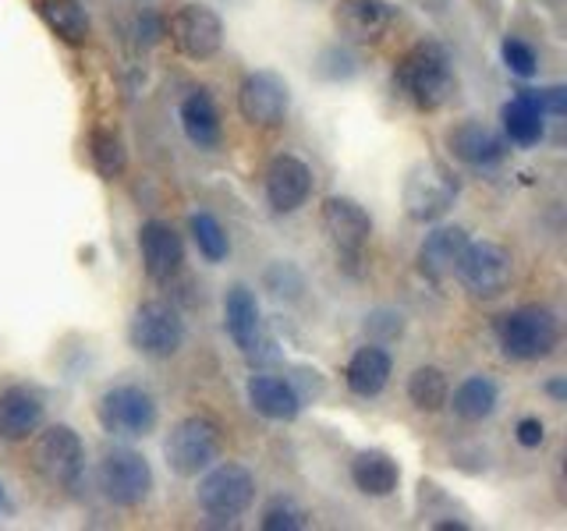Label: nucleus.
Masks as SVG:
<instances>
[{
    "label": "nucleus",
    "instance_id": "nucleus-1",
    "mask_svg": "<svg viewBox=\"0 0 567 531\" xmlns=\"http://www.w3.org/2000/svg\"><path fill=\"white\" fill-rule=\"evenodd\" d=\"M394 79L419 111H440L457 88L451 58L440 43H415L401 58Z\"/></svg>",
    "mask_w": 567,
    "mask_h": 531
},
{
    "label": "nucleus",
    "instance_id": "nucleus-2",
    "mask_svg": "<svg viewBox=\"0 0 567 531\" xmlns=\"http://www.w3.org/2000/svg\"><path fill=\"white\" fill-rule=\"evenodd\" d=\"M493 330H496V341H501L507 358H518V362L549 358L554 347L560 344L557 315L539 305H525V309H514V312L501 315Z\"/></svg>",
    "mask_w": 567,
    "mask_h": 531
},
{
    "label": "nucleus",
    "instance_id": "nucleus-3",
    "mask_svg": "<svg viewBox=\"0 0 567 531\" xmlns=\"http://www.w3.org/2000/svg\"><path fill=\"white\" fill-rule=\"evenodd\" d=\"M220 447H224L220 425L206 415H192L171 429V436L164 442V457H167V468L174 475L195 478L220 457Z\"/></svg>",
    "mask_w": 567,
    "mask_h": 531
},
{
    "label": "nucleus",
    "instance_id": "nucleus-4",
    "mask_svg": "<svg viewBox=\"0 0 567 531\" xmlns=\"http://www.w3.org/2000/svg\"><path fill=\"white\" fill-rule=\"evenodd\" d=\"M96 418L103 425V433H111L117 439H138L156 429L159 412L150 389L124 383L103 389V397L96 400Z\"/></svg>",
    "mask_w": 567,
    "mask_h": 531
},
{
    "label": "nucleus",
    "instance_id": "nucleus-5",
    "mask_svg": "<svg viewBox=\"0 0 567 531\" xmlns=\"http://www.w3.org/2000/svg\"><path fill=\"white\" fill-rule=\"evenodd\" d=\"M454 277L472 298H496L511 288L514 259L507 248L496 241H468L454 266Z\"/></svg>",
    "mask_w": 567,
    "mask_h": 531
},
{
    "label": "nucleus",
    "instance_id": "nucleus-6",
    "mask_svg": "<svg viewBox=\"0 0 567 531\" xmlns=\"http://www.w3.org/2000/svg\"><path fill=\"white\" fill-rule=\"evenodd\" d=\"M128 341L142 358H174L185 344V323L167 301H142L128 323Z\"/></svg>",
    "mask_w": 567,
    "mask_h": 531
},
{
    "label": "nucleus",
    "instance_id": "nucleus-7",
    "mask_svg": "<svg viewBox=\"0 0 567 531\" xmlns=\"http://www.w3.org/2000/svg\"><path fill=\"white\" fill-rule=\"evenodd\" d=\"M256 500V475L245 465H227L206 468V478L199 482V507L217 521H235L241 513L252 507Z\"/></svg>",
    "mask_w": 567,
    "mask_h": 531
},
{
    "label": "nucleus",
    "instance_id": "nucleus-8",
    "mask_svg": "<svg viewBox=\"0 0 567 531\" xmlns=\"http://www.w3.org/2000/svg\"><path fill=\"white\" fill-rule=\"evenodd\" d=\"M100 489L117 507H138L153 492V468L138 450L114 447L100 460Z\"/></svg>",
    "mask_w": 567,
    "mask_h": 531
},
{
    "label": "nucleus",
    "instance_id": "nucleus-9",
    "mask_svg": "<svg viewBox=\"0 0 567 531\" xmlns=\"http://www.w3.org/2000/svg\"><path fill=\"white\" fill-rule=\"evenodd\" d=\"M457 199V177L443 164H419L404 181V209L419 223H433L447 217Z\"/></svg>",
    "mask_w": 567,
    "mask_h": 531
},
{
    "label": "nucleus",
    "instance_id": "nucleus-10",
    "mask_svg": "<svg viewBox=\"0 0 567 531\" xmlns=\"http://www.w3.org/2000/svg\"><path fill=\"white\" fill-rule=\"evenodd\" d=\"M32 465L53 486H75L85 468V447L71 425H50L32 447Z\"/></svg>",
    "mask_w": 567,
    "mask_h": 531
},
{
    "label": "nucleus",
    "instance_id": "nucleus-11",
    "mask_svg": "<svg viewBox=\"0 0 567 531\" xmlns=\"http://www.w3.org/2000/svg\"><path fill=\"white\" fill-rule=\"evenodd\" d=\"M171 40L188 61H209L224 46V22L206 4H185L171 18Z\"/></svg>",
    "mask_w": 567,
    "mask_h": 531
},
{
    "label": "nucleus",
    "instance_id": "nucleus-12",
    "mask_svg": "<svg viewBox=\"0 0 567 531\" xmlns=\"http://www.w3.org/2000/svg\"><path fill=\"white\" fill-rule=\"evenodd\" d=\"M288 106H291V93L280 75H274V71H252V75H245L238 88V111L248 124L270 128V124L284 121Z\"/></svg>",
    "mask_w": 567,
    "mask_h": 531
},
{
    "label": "nucleus",
    "instance_id": "nucleus-13",
    "mask_svg": "<svg viewBox=\"0 0 567 531\" xmlns=\"http://www.w3.org/2000/svg\"><path fill=\"white\" fill-rule=\"evenodd\" d=\"M323 230L330 235V241L337 244V252H344L348 259H359L362 248L369 244L372 220H369V212L354 199H344V195H330V199L323 202Z\"/></svg>",
    "mask_w": 567,
    "mask_h": 531
},
{
    "label": "nucleus",
    "instance_id": "nucleus-14",
    "mask_svg": "<svg viewBox=\"0 0 567 531\" xmlns=\"http://www.w3.org/2000/svg\"><path fill=\"white\" fill-rule=\"evenodd\" d=\"M138 248H142V266H146V273L156 280V283H167L177 277L185 262V244H182V235L164 223V220H150L142 223L138 230Z\"/></svg>",
    "mask_w": 567,
    "mask_h": 531
},
{
    "label": "nucleus",
    "instance_id": "nucleus-15",
    "mask_svg": "<svg viewBox=\"0 0 567 531\" xmlns=\"http://www.w3.org/2000/svg\"><path fill=\"white\" fill-rule=\"evenodd\" d=\"M224 323L230 341L238 344V351L245 358H259V347H266L262 341V315H259V301L256 294L245 288V283H235L224 298Z\"/></svg>",
    "mask_w": 567,
    "mask_h": 531
},
{
    "label": "nucleus",
    "instance_id": "nucleus-16",
    "mask_svg": "<svg viewBox=\"0 0 567 531\" xmlns=\"http://www.w3.org/2000/svg\"><path fill=\"white\" fill-rule=\"evenodd\" d=\"M312 191V170L301 164L298 156H277L266 167V199H270L274 212H295L306 206Z\"/></svg>",
    "mask_w": 567,
    "mask_h": 531
},
{
    "label": "nucleus",
    "instance_id": "nucleus-17",
    "mask_svg": "<svg viewBox=\"0 0 567 531\" xmlns=\"http://www.w3.org/2000/svg\"><path fill=\"white\" fill-rule=\"evenodd\" d=\"M43 415H47V404L29 386H8L4 394H0V436L11 442L40 433Z\"/></svg>",
    "mask_w": 567,
    "mask_h": 531
},
{
    "label": "nucleus",
    "instance_id": "nucleus-18",
    "mask_svg": "<svg viewBox=\"0 0 567 531\" xmlns=\"http://www.w3.org/2000/svg\"><path fill=\"white\" fill-rule=\"evenodd\" d=\"M447 146L461 164H468V167H493V164H501L507 153L504 138L478 121H465V124H457V128H451Z\"/></svg>",
    "mask_w": 567,
    "mask_h": 531
},
{
    "label": "nucleus",
    "instance_id": "nucleus-19",
    "mask_svg": "<svg viewBox=\"0 0 567 531\" xmlns=\"http://www.w3.org/2000/svg\"><path fill=\"white\" fill-rule=\"evenodd\" d=\"M468 244V235L461 227H436L433 235H425L419 248V270L430 280H447L454 277V266Z\"/></svg>",
    "mask_w": 567,
    "mask_h": 531
},
{
    "label": "nucleus",
    "instance_id": "nucleus-20",
    "mask_svg": "<svg viewBox=\"0 0 567 531\" xmlns=\"http://www.w3.org/2000/svg\"><path fill=\"white\" fill-rule=\"evenodd\" d=\"M248 404L270 421H295L301 412L298 389L280 376H252L248 379Z\"/></svg>",
    "mask_w": 567,
    "mask_h": 531
},
{
    "label": "nucleus",
    "instance_id": "nucleus-21",
    "mask_svg": "<svg viewBox=\"0 0 567 531\" xmlns=\"http://www.w3.org/2000/svg\"><path fill=\"white\" fill-rule=\"evenodd\" d=\"M177 114H182V128L192 146H199V149L220 146V111H217V103L209 100V93L195 88V93L182 100V111Z\"/></svg>",
    "mask_w": 567,
    "mask_h": 531
},
{
    "label": "nucleus",
    "instance_id": "nucleus-22",
    "mask_svg": "<svg viewBox=\"0 0 567 531\" xmlns=\"http://www.w3.org/2000/svg\"><path fill=\"white\" fill-rule=\"evenodd\" d=\"M390 354L377 344H369V347H359L354 351V358L348 362V372H344V379H348V389L354 397H377L383 394V386L390 383Z\"/></svg>",
    "mask_w": 567,
    "mask_h": 531
},
{
    "label": "nucleus",
    "instance_id": "nucleus-23",
    "mask_svg": "<svg viewBox=\"0 0 567 531\" xmlns=\"http://www.w3.org/2000/svg\"><path fill=\"white\" fill-rule=\"evenodd\" d=\"M333 22L348 40H377L390 25V8L383 0H341L333 11Z\"/></svg>",
    "mask_w": 567,
    "mask_h": 531
},
{
    "label": "nucleus",
    "instance_id": "nucleus-24",
    "mask_svg": "<svg viewBox=\"0 0 567 531\" xmlns=\"http://www.w3.org/2000/svg\"><path fill=\"white\" fill-rule=\"evenodd\" d=\"M351 482L365 496H390L401 482V468H398V460L383 450H362L351 460Z\"/></svg>",
    "mask_w": 567,
    "mask_h": 531
},
{
    "label": "nucleus",
    "instance_id": "nucleus-25",
    "mask_svg": "<svg viewBox=\"0 0 567 531\" xmlns=\"http://www.w3.org/2000/svg\"><path fill=\"white\" fill-rule=\"evenodd\" d=\"M546 114L539 111V103L528 96V88H522L518 96L507 100L501 106V121H504V132L511 142H518V146H536L546 135Z\"/></svg>",
    "mask_w": 567,
    "mask_h": 531
},
{
    "label": "nucleus",
    "instance_id": "nucleus-26",
    "mask_svg": "<svg viewBox=\"0 0 567 531\" xmlns=\"http://www.w3.org/2000/svg\"><path fill=\"white\" fill-rule=\"evenodd\" d=\"M454 415L461 421H483L496 412V400H501V389L489 376H468L454 389V397H447Z\"/></svg>",
    "mask_w": 567,
    "mask_h": 531
},
{
    "label": "nucleus",
    "instance_id": "nucleus-27",
    "mask_svg": "<svg viewBox=\"0 0 567 531\" xmlns=\"http://www.w3.org/2000/svg\"><path fill=\"white\" fill-rule=\"evenodd\" d=\"M43 22L53 35H61L64 43H85L89 35V14L82 0H43Z\"/></svg>",
    "mask_w": 567,
    "mask_h": 531
},
{
    "label": "nucleus",
    "instance_id": "nucleus-28",
    "mask_svg": "<svg viewBox=\"0 0 567 531\" xmlns=\"http://www.w3.org/2000/svg\"><path fill=\"white\" fill-rule=\"evenodd\" d=\"M89 159H93V167L103 181H117V177L124 174V167H128L124 142L111 128H96L93 135H89Z\"/></svg>",
    "mask_w": 567,
    "mask_h": 531
},
{
    "label": "nucleus",
    "instance_id": "nucleus-29",
    "mask_svg": "<svg viewBox=\"0 0 567 531\" xmlns=\"http://www.w3.org/2000/svg\"><path fill=\"white\" fill-rule=\"evenodd\" d=\"M408 397H412L419 412H440L451 397V383L443 376V368H436V365L415 368L412 379H408Z\"/></svg>",
    "mask_w": 567,
    "mask_h": 531
},
{
    "label": "nucleus",
    "instance_id": "nucleus-30",
    "mask_svg": "<svg viewBox=\"0 0 567 531\" xmlns=\"http://www.w3.org/2000/svg\"><path fill=\"white\" fill-rule=\"evenodd\" d=\"M192 238H195V248L209 259V262H224L227 252H230V241L224 235V227L217 217H209V212H192Z\"/></svg>",
    "mask_w": 567,
    "mask_h": 531
},
{
    "label": "nucleus",
    "instance_id": "nucleus-31",
    "mask_svg": "<svg viewBox=\"0 0 567 531\" xmlns=\"http://www.w3.org/2000/svg\"><path fill=\"white\" fill-rule=\"evenodd\" d=\"M262 283L274 298H288V301H295L301 291H306V277H301L295 262H274L270 270L262 273Z\"/></svg>",
    "mask_w": 567,
    "mask_h": 531
},
{
    "label": "nucleus",
    "instance_id": "nucleus-32",
    "mask_svg": "<svg viewBox=\"0 0 567 531\" xmlns=\"http://www.w3.org/2000/svg\"><path fill=\"white\" fill-rule=\"evenodd\" d=\"M309 521H306V510H301L295 500H284V496H277V500L262 510V528L266 531H301Z\"/></svg>",
    "mask_w": 567,
    "mask_h": 531
},
{
    "label": "nucleus",
    "instance_id": "nucleus-33",
    "mask_svg": "<svg viewBox=\"0 0 567 531\" xmlns=\"http://www.w3.org/2000/svg\"><path fill=\"white\" fill-rule=\"evenodd\" d=\"M501 53H504V64H507L511 75H518V79H532V75H536V71H539L536 50H532L528 43H522V40H504Z\"/></svg>",
    "mask_w": 567,
    "mask_h": 531
},
{
    "label": "nucleus",
    "instance_id": "nucleus-34",
    "mask_svg": "<svg viewBox=\"0 0 567 531\" xmlns=\"http://www.w3.org/2000/svg\"><path fill=\"white\" fill-rule=\"evenodd\" d=\"M528 96L539 103L543 114L564 117L567 114V88L564 85H549V88H528Z\"/></svg>",
    "mask_w": 567,
    "mask_h": 531
},
{
    "label": "nucleus",
    "instance_id": "nucleus-35",
    "mask_svg": "<svg viewBox=\"0 0 567 531\" xmlns=\"http://www.w3.org/2000/svg\"><path fill=\"white\" fill-rule=\"evenodd\" d=\"M514 436H518L522 447L536 450V447H543V442H546V425L539 418H522L518 429H514Z\"/></svg>",
    "mask_w": 567,
    "mask_h": 531
},
{
    "label": "nucleus",
    "instance_id": "nucleus-36",
    "mask_svg": "<svg viewBox=\"0 0 567 531\" xmlns=\"http://www.w3.org/2000/svg\"><path fill=\"white\" fill-rule=\"evenodd\" d=\"M546 394L554 397V400H567V383H564L560 376H557V379H549V383H546Z\"/></svg>",
    "mask_w": 567,
    "mask_h": 531
},
{
    "label": "nucleus",
    "instance_id": "nucleus-37",
    "mask_svg": "<svg viewBox=\"0 0 567 531\" xmlns=\"http://www.w3.org/2000/svg\"><path fill=\"white\" fill-rule=\"evenodd\" d=\"M4 503H8V492H4V482H0V510H4Z\"/></svg>",
    "mask_w": 567,
    "mask_h": 531
}]
</instances>
